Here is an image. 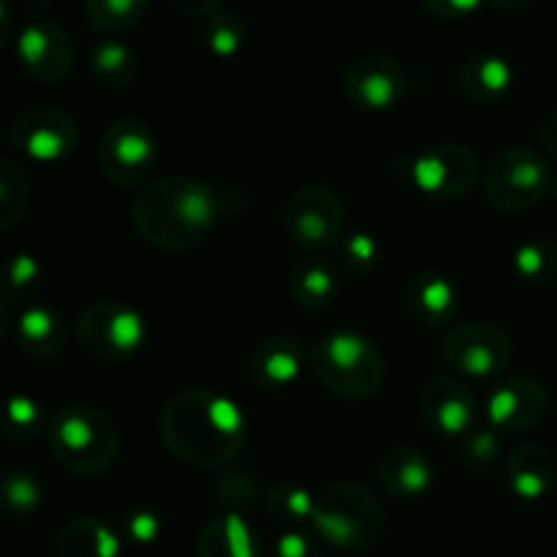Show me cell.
I'll return each instance as SVG.
<instances>
[{"label": "cell", "mask_w": 557, "mask_h": 557, "mask_svg": "<svg viewBox=\"0 0 557 557\" xmlns=\"http://www.w3.org/2000/svg\"><path fill=\"white\" fill-rule=\"evenodd\" d=\"M158 430L177 460L199 468L228 466L245 444L243 408L212 389L177 392L163 406Z\"/></svg>", "instance_id": "6da1fadb"}, {"label": "cell", "mask_w": 557, "mask_h": 557, "mask_svg": "<svg viewBox=\"0 0 557 557\" xmlns=\"http://www.w3.org/2000/svg\"><path fill=\"white\" fill-rule=\"evenodd\" d=\"M221 201L223 196L205 180L174 174L147 183L131 201V218L147 243L183 253L210 237Z\"/></svg>", "instance_id": "7a4b0ae2"}, {"label": "cell", "mask_w": 557, "mask_h": 557, "mask_svg": "<svg viewBox=\"0 0 557 557\" xmlns=\"http://www.w3.org/2000/svg\"><path fill=\"white\" fill-rule=\"evenodd\" d=\"M308 362L321 386L341 400H368L384 384V357L362 332H326L310 346Z\"/></svg>", "instance_id": "3957f363"}, {"label": "cell", "mask_w": 557, "mask_h": 557, "mask_svg": "<svg viewBox=\"0 0 557 557\" xmlns=\"http://www.w3.org/2000/svg\"><path fill=\"white\" fill-rule=\"evenodd\" d=\"M47 444L58 466L74 476H101L120 455L117 424L92 406H71L54 413Z\"/></svg>", "instance_id": "277c9868"}, {"label": "cell", "mask_w": 557, "mask_h": 557, "mask_svg": "<svg viewBox=\"0 0 557 557\" xmlns=\"http://www.w3.org/2000/svg\"><path fill=\"white\" fill-rule=\"evenodd\" d=\"M310 528L332 549L359 553L381 542L386 517L370 490L351 482H337L315 498Z\"/></svg>", "instance_id": "5b68a950"}, {"label": "cell", "mask_w": 557, "mask_h": 557, "mask_svg": "<svg viewBox=\"0 0 557 557\" xmlns=\"http://www.w3.org/2000/svg\"><path fill=\"white\" fill-rule=\"evenodd\" d=\"M150 337L145 315L125 302H96L76 321V343L98 362L131 359Z\"/></svg>", "instance_id": "8992f818"}, {"label": "cell", "mask_w": 557, "mask_h": 557, "mask_svg": "<svg viewBox=\"0 0 557 557\" xmlns=\"http://www.w3.org/2000/svg\"><path fill=\"white\" fill-rule=\"evenodd\" d=\"M553 185L549 163L531 147H506L484 172L487 199L504 212H520L539 205Z\"/></svg>", "instance_id": "52a82bcc"}, {"label": "cell", "mask_w": 557, "mask_h": 557, "mask_svg": "<svg viewBox=\"0 0 557 557\" xmlns=\"http://www.w3.org/2000/svg\"><path fill=\"white\" fill-rule=\"evenodd\" d=\"M158 161V141L150 125L139 120H117L98 141V166L114 185H139L152 174Z\"/></svg>", "instance_id": "ba28073f"}, {"label": "cell", "mask_w": 557, "mask_h": 557, "mask_svg": "<svg viewBox=\"0 0 557 557\" xmlns=\"http://www.w3.org/2000/svg\"><path fill=\"white\" fill-rule=\"evenodd\" d=\"M343 201L337 194L324 185H305L294 190L283 210V228L292 237L294 245L310 250L330 248L341 239L343 221Z\"/></svg>", "instance_id": "9c48e42d"}, {"label": "cell", "mask_w": 557, "mask_h": 557, "mask_svg": "<svg viewBox=\"0 0 557 557\" xmlns=\"http://www.w3.org/2000/svg\"><path fill=\"white\" fill-rule=\"evenodd\" d=\"M9 141L33 161H63L79 145V125L58 107H30L11 120Z\"/></svg>", "instance_id": "30bf717a"}, {"label": "cell", "mask_w": 557, "mask_h": 557, "mask_svg": "<svg viewBox=\"0 0 557 557\" xmlns=\"http://www.w3.org/2000/svg\"><path fill=\"white\" fill-rule=\"evenodd\" d=\"M479 180V158L466 145H438L419 152L411 163L413 188L435 199H460Z\"/></svg>", "instance_id": "8fae6325"}, {"label": "cell", "mask_w": 557, "mask_h": 557, "mask_svg": "<svg viewBox=\"0 0 557 557\" xmlns=\"http://www.w3.org/2000/svg\"><path fill=\"white\" fill-rule=\"evenodd\" d=\"M515 343L509 332L495 324H462L446 335L444 359L471 379H487L509 364Z\"/></svg>", "instance_id": "7c38bea8"}, {"label": "cell", "mask_w": 557, "mask_h": 557, "mask_svg": "<svg viewBox=\"0 0 557 557\" xmlns=\"http://www.w3.org/2000/svg\"><path fill=\"white\" fill-rule=\"evenodd\" d=\"M424 422L441 435L449 438H466L471 430H476V395L466 384L455 379H430L419 395Z\"/></svg>", "instance_id": "4fadbf2b"}, {"label": "cell", "mask_w": 557, "mask_h": 557, "mask_svg": "<svg viewBox=\"0 0 557 557\" xmlns=\"http://www.w3.org/2000/svg\"><path fill=\"white\" fill-rule=\"evenodd\" d=\"M484 413L498 433H525L547 413V392L533 379H509L495 386Z\"/></svg>", "instance_id": "5bb4252c"}, {"label": "cell", "mask_w": 557, "mask_h": 557, "mask_svg": "<svg viewBox=\"0 0 557 557\" xmlns=\"http://www.w3.org/2000/svg\"><path fill=\"white\" fill-rule=\"evenodd\" d=\"M406 92V74L395 60L368 58L359 60L346 74V96L354 107L368 112L392 109Z\"/></svg>", "instance_id": "9a60e30c"}, {"label": "cell", "mask_w": 557, "mask_h": 557, "mask_svg": "<svg viewBox=\"0 0 557 557\" xmlns=\"http://www.w3.org/2000/svg\"><path fill=\"white\" fill-rule=\"evenodd\" d=\"M305 359H310V351H305L299 337L272 335L253 348L250 375H253L256 384L270 392L288 389L302 375Z\"/></svg>", "instance_id": "2e32d148"}, {"label": "cell", "mask_w": 557, "mask_h": 557, "mask_svg": "<svg viewBox=\"0 0 557 557\" xmlns=\"http://www.w3.org/2000/svg\"><path fill=\"white\" fill-rule=\"evenodd\" d=\"M16 54L22 65L41 82L63 79L74 60L69 36L52 25H27L16 38Z\"/></svg>", "instance_id": "e0dca14e"}, {"label": "cell", "mask_w": 557, "mask_h": 557, "mask_svg": "<svg viewBox=\"0 0 557 557\" xmlns=\"http://www.w3.org/2000/svg\"><path fill=\"white\" fill-rule=\"evenodd\" d=\"M406 299L424 326H446L460 313V292L438 272H419L408 281Z\"/></svg>", "instance_id": "ac0fdd59"}, {"label": "cell", "mask_w": 557, "mask_h": 557, "mask_svg": "<svg viewBox=\"0 0 557 557\" xmlns=\"http://www.w3.org/2000/svg\"><path fill=\"white\" fill-rule=\"evenodd\" d=\"M14 337L27 357L52 359L65 346V321L49 305L30 302L16 315Z\"/></svg>", "instance_id": "d6986e66"}, {"label": "cell", "mask_w": 557, "mask_h": 557, "mask_svg": "<svg viewBox=\"0 0 557 557\" xmlns=\"http://www.w3.org/2000/svg\"><path fill=\"white\" fill-rule=\"evenodd\" d=\"M381 482L397 498H419L435 482V468L413 446H395L381 460Z\"/></svg>", "instance_id": "ffe728a7"}, {"label": "cell", "mask_w": 557, "mask_h": 557, "mask_svg": "<svg viewBox=\"0 0 557 557\" xmlns=\"http://www.w3.org/2000/svg\"><path fill=\"white\" fill-rule=\"evenodd\" d=\"M506 479L517 498L542 500L555 484V460L544 446L522 444L506 462Z\"/></svg>", "instance_id": "44dd1931"}, {"label": "cell", "mask_w": 557, "mask_h": 557, "mask_svg": "<svg viewBox=\"0 0 557 557\" xmlns=\"http://www.w3.org/2000/svg\"><path fill=\"white\" fill-rule=\"evenodd\" d=\"M199 557H261V542L243 515L226 511L199 533Z\"/></svg>", "instance_id": "7402d4cb"}, {"label": "cell", "mask_w": 557, "mask_h": 557, "mask_svg": "<svg viewBox=\"0 0 557 557\" xmlns=\"http://www.w3.org/2000/svg\"><path fill=\"white\" fill-rule=\"evenodd\" d=\"M60 557H117L120 539L96 517L69 522L58 536Z\"/></svg>", "instance_id": "603a6c76"}, {"label": "cell", "mask_w": 557, "mask_h": 557, "mask_svg": "<svg viewBox=\"0 0 557 557\" xmlns=\"http://www.w3.org/2000/svg\"><path fill=\"white\" fill-rule=\"evenodd\" d=\"M511 82H515V71L504 58H495V54H479L460 69V87L473 101H498L509 92Z\"/></svg>", "instance_id": "cb8c5ba5"}, {"label": "cell", "mask_w": 557, "mask_h": 557, "mask_svg": "<svg viewBox=\"0 0 557 557\" xmlns=\"http://www.w3.org/2000/svg\"><path fill=\"white\" fill-rule=\"evenodd\" d=\"M288 292L294 302L308 310L326 308L337 294V272L324 259H305L288 275Z\"/></svg>", "instance_id": "d4e9b609"}, {"label": "cell", "mask_w": 557, "mask_h": 557, "mask_svg": "<svg viewBox=\"0 0 557 557\" xmlns=\"http://www.w3.org/2000/svg\"><path fill=\"white\" fill-rule=\"evenodd\" d=\"M313 509L315 495H310L305 487H297V484H281L267 495V515L286 531H299L302 522L313 520Z\"/></svg>", "instance_id": "484cf974"}, {"label": "cell", "mask_w": 557, "mask_h": 557, "mask_svg": "<svg viewBox=\"0 0 557 557\" xmlns=\"http://www.w3.org/2000/svg\"><path fill=\"white\" fill-rule=\"evenodd\" d=\"M515 272L531 286L549 283L557 272V245L553 239H528L515 250Z\"/></svg>", "instance_id": "4316f807"}, {"label": "cell", "mask_w": 557, "mask_h": 557, "mask_svg": "<svg viewBox=\"0 0 557 557\" xmlns=\"http://www.w3.org/2000/svg\"><path fill=\"white\" fill-rule=\"evenodd\" d=\"M30 205V183H27L22 166L11 158L0 161V226L11 228L22 221Z\"/></svg>", "instance_id": "83f0119b"}, {"label": "cell", "mask_w": 557, "mask_h": 557, "mask_svg": "<svg viewBox=\"0 0 557 557\" xmlns=\"http://www.w3.org/2000/svg\"><path fill=\"white\" fill-rule=\"evenodd\" d=\"M92 69L98 79L112 87H125L136 79V58L117 41H101L92 47Z\"/></svg>", "instance_id": "f1b7e54d"}, {"label": "cell", "mask_w": 557, "mask_h": 557, "mask_svg": "<svg viewBox=\"0 0 557 557\" xmlns=\"http://www.w3.org/2000/svg\"><path fill=\"white\" fill-rule=\"evenodd\" d=\"M49 422L44 417V408L30 395H11L5 408V438L9 441H33L47 433Z\"/></svg>", "instance_id": "f546056e"}, {"label": "cell", "mask_w": 557, "mask_h": 557, "mask_svg": "<svg viewBox=\"0 0 557 557\" xmlns=\"http://www.w3.org/2000/svg\"><path fill=\"white\" fill-rule=\"evenodd\" d=\"M44 286V267L41 261L33 259L30 253L11 256L9 270H5V305L25 302L41 292Z\"/></svg>", "instance_id": "4dcf8cb0"}, {"label": "cell", "mask_w": 557, "mask_h": 557, "mask_svg": "<svg viewBox=\"0 0 557 557\" xmlns=\"http://www.w3.org/2000/svg\"><path fill=\"white\" fill-rule=\"evenodd\" d=\"M3 504L16 517L33 515L44 504L41 482L27 471H9L3 476Z\"/></svg>", "instance_id": "1f68e13d"}, {"label": "cell", "mask_w": 557, "mask_h": 557, "mask_svg": "<svg viewBox=\"0 0 557 557\" xmlns=\"http://www.w3.org/2000/svg\"><path fill=\"white\" fill-rule=\"evenodd\" d=\"M498 451L500 433L493 428H476L462 438V462L471 471H479V468H487L490 462H495Z\"/></svg>", "instance_id": "d6a6232c"}, {"label": "cell", "mask_w": 557, "mask_h": 557, "mask_svg": "<svg viewBox=\"0 0 557 557\" xmlns=\"http://www.w3.org/2000/svg\"><path fill=\"white\" fill-rule=\"evenodd\" d=\"M341 259L348 270L357 272V275H364V272L373 270L375 261H379V243H375L373 234L368 232L348 234L341 243Z\"/></svg>", "instance_id": "836d02e7"}, {"label": "cell", "mask_w": 557, "mask_h": 557, "mask_svg": "<svg viewBox=\"0 0 557 557\" xmlns=\"http://www.w3.org/2000/svg\"><path fill=\"white\" fill-rule=\"evenodd\" d=\"M215 495L228 511L243 515L248 506H253L256 484L250 482V476H245V473H228V476H223L221 482H218Z\"/></svg>", "instance_id": "e575fe53"}, {"label": "cell", "mask_w": 557, "mask_h": 557, "mask_svg": "<svg viewBox=\"0 0 557 557\" xmlns=\"http://www.w3.org/2000/svg\"><path fill=\"white\" fill-rule=\"evenodd\" d=\"M145 0H92V20L103 27H125L136 22Z\"/></svg>", "instance_id": "d590c367"}, {"label": "cell", "mask_w": 557, "mask_h": 557, "mask_svg": "<svg viewBox=\"0 0 557 557\" xmlns=\"http://www.w3.org/2000/svg\"><path fill=\"white\" fill-rule=\"evenodd\" d=\"M123 528H125V536H128L131 542L145 547V544H152L158 539V533H161V520H158L156 511L134 509L125 515Z\"/></svg>", "instance_id": "8d00e7d4"}, {"label": "cell", "mask_w": 557, "mask_h": 557, "mask_svg": "<svg viewBox=\"0 0 557 557\" xmlns=\"http://www.w3.org/2000/svg\"><path fill=\"white\" fill-rule=\"evenodd\" d=\"M207 41H210V49L218 58H232L243 47V30L237 25H232V22L218 20L210 27V33H207Z\"/></svg>", "instance_id": "74e56055"}, {"label": "cell", "mask_w": 557, "mask_h": 557, "mask_svg": "<svg viewBox=\"0 0 557 557\" xmlns=\"http://www.w3.org/2000/svg\"><path fill=\"white\" fill-rule=\"evenodd\" d=\"M275 557H321L319 544L305 531H283L277 536Z\"/></svg>", "instance_id": "f35d334b"}, {"label": "cell", "mask_w": 557, "mask_h": 557, "mask_svg": "<svg viewBox=\"0 0 557 557\" xmlns=\"http://www.w3.org/2000/svg\"><path fill=\"white\" fill-rule=\"evenodd\" d=\"M539 141H542L544 156L557 161V107L544 117L542 131H539Z\"/></svg>", "instance_id": "ab89813d"}, {"label": "cell", "mask_w": 557, "mask_h": 557, "mask_svg": "<svg viewBox=\"0 0 557 557\" xmlns=\"http://www.w3.org/2000/svg\"><path fill=\"white\" fill-rule=\"evenodd\" d=\"M482 0H438L435 9L438 11H449V14H471V11L479 9Z\"/></svg>", "instance_id": "60d3db41"}, {"label": "cell", "mask_w": 557, "mask_h": 557, "mask_svg": "<svg viewBox=\"0 0 557 557\" xmlns=\"http://www.w3.org/2000/svg\"><path fill=\"white\" fill-rule=\"evenodd\" d=\"M555 196H557V177H555Z\"/></svg>", "instance_id": "b9f144b4"}]
</instances>
